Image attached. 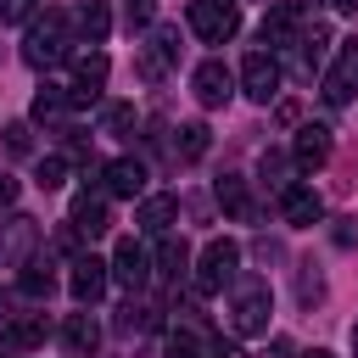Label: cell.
<instances>
[{"instance_id":"obj_1","label":"cell","mask_w":358,"mask_h":358,"mask_svg":"<svg viewBox=\"0 0 358 358\" xmlns=\"http://www.w3.org/2000/svg\"><path fill=\"white\" fill-rule=\"evenodd\" d=\"M67 56H73V17H67V11L34 17L28 34H22V62H28V67H56V62H67Z\"/></svg>"},{"instance_id":"obj_2","label":"cell","mask_w":358,"mask_h":358,"mask_svg":"<svg viewBox=\"0 0 358 358\" xmlns=\"http://www.w3.org/2000/svg\"><path fill=\"white\" fill-rule=\"evenodd\" d=\"M268 313H274L268 280H241L229 296V330L235 336H268Z\"/></svg>"},{"instance_id":"obj_3","label":"cell","mask_w":358,"mask_h":358,"mask_svg":"<svg viewBox=\"0 0 358 358\" xmlns=\"http://www.w3.org/2000/svg\"><path fill=\"white\" fill-rule=\"evenodd\" d=\"M235 268H241V246H235L229 235L207 241V246H201V257H196V274H190L196 296H218V291L235 280Z\"/></svg>"},{"instance_id":"obj_4","label":"cell","mask_w":358,"mask_h":358,"mask_svg":"<svg viewBox=\"0 0 358 358\" xmlns=\"http://www.w3.org/2000/svg\"><path fill=\"white\" fill-rule=\"evenodd\" d=\"M185 22H190L196 39L224 45V39H235V28H241V0H190V6H185Z\"/></svg>"},{"instance_id":"obj_5","label":"cell","mask_w":358,"mask_h":358,"mask_svg":"<svg viewBox=\"0 0 358 358\" xmlns=\"http://www.w3.org/2000/svg\"><path fill=\"white\" fill-rule=\"evenodd\" d=\"M296 34H302V11H296L291 0H280V6H268L263 22H257V50H263V45H268V56H274V50H291Z\"/></svg>"},{"instance_id":"obj_6","label":"cell","mask_w":358,"mask_h":358,"mask_svg":"<svg viewBox=\"0 0 358 358\" xmlns=\"http://www.w3.org/2000/svg\"><path fill=\"white\" fill-rule=\"evenodd\" d=\"M106 73H112L106 50H78V56H73V84H67L73 106H90V101L106 90Z\"/></svg>"},{"instance_id":"obj_7","label":"cell","mask_w":358,"mask_h":358,"mask_svg":"<svg viewBox=\"0 0 358 358\" xmlns=\"http://www.w3.org/2000/svg\"><path fill=\"white\" fill-rule=\"evenodd\" d=\"M173 62H179V28L173 22H157L151 28V45H140L134 67H140V78H162Z\"/></svg>"},{"instance_id":"obj_8","label":"cell","mask_w":358,"mask_h":358,"mask_svg":"<svg viewBox=\"0 0 358 358\" xmlns=\"http://www.w3.org/2000/svg\"><path fill=\"white\" fill-rule=\"evenodd\" d=\"M241 90H246L257 106H268V101L280 95V62H274L268 50H246V62H241Z\"/></svg>"},{"instance_id":"obj_9","label":"cell","mask_w":358,"mask_h":358,"mask_svg":"<svg viewBox=\"0 0 358 358\" xmlns=\"http://www.w3.org/2000/svg\"><path fill=\"white\" fill-rule=\"evenodd\" d=\"M190 95L213 112V106H229V95H235V73L218 62V56H207L196 73H190Z\"/></svg>"},{"instance_id":"obj_10","label":"cell","mask_w":358,"mask_h":358,"mask_svg":"<svg viewBox=\"0 0 358 358\" xmlns=\"http://www.w3.org/2000/svg\"><path fill=\"white\" fill-rule=\"evenodd\" d=\"M106 285H112V263H101V257H73L67 291H73L78 308H95V302L106 296Z\"/></svg>"},{"instance_id":"obj_11","label":"cell","mask_w":358,"mask_h":358,"mask_svg":"<svg viewBox=\"0 0 358 358\" xmlns=\"http://www.w3.org/2000/svg\"><path fill=\"white\" fill-rule=\"evenodd\" d=\"M112 280L129 285V291H145V280H151V252H145L134 235H123V241L112 246Z\"/></svg>"},{"instance_id":"obj_12","label":"cell","mask_w":358,"mask_h":358,"mask_svg":"<svg viewBox=\"0 0 358 358\" xmlns=\"http://www.w3.org/2000/svg\"><path fill=\"white\" fill-rule=\"evenodd\" d=\"M352 95H358V39H347L336 50V67L324 73V101L330 106H347Z\"/></svg>"},{"instance_id":"obj_13","label":"cell","mask_w":358,"mask_h":358,"mask_svg":"<svg viewBox=\"0 0 358 358\" xmlns=\"http://www.w3.org/2000/svg\"><path fill=\"white\" fill-rule=\"evenodd\" d=\"M291 162H296V173H319L330 162V129L324 123H302L296 140H291Z\"/></svg>"},{"instance_id":"obj_14","label":"cell","mask_w":358,"mask_h":358,"mask_svg":"<svg viewBox=\"0 0 358 358\" xmlns=\"http://www.w3.org/2000/svg\"><path fill=\"white\" fill-rule=\"evenodd\" d=\"M101 190H106V196H123V201L145 196V162H140V157H112L106 173H101Z\"/></svg>"},{"instance_id":"obj_15","label":"cell","mask_w":358,"mask_h":358,"mask_svg":"<svg viewBox=\"0 0 358 358\" xmlns=\"http://www.w3.org/2000/svg\"><path fill=\"white\" fill-rule=\"evenodd\" d=\"M67 224L78 229V235H106L112 229V207H106V190H84V196H73V213H67Z\"/></svg>"},{"instance_id":"obj_16","label":"cell","mask_w":358,"mask_h":358,"mask_svg":"<svg viewBox=\"0 0 358 358\" xmlns=\"http://www.w3.org/2000/svg\"><path fill=\"white\" fill-rule=\"evenodd\" d=\"M280 213H285V224L313 229V224H324V196H319L313 185H291V190L280 196Z\"/></svg>"},{"instance_id":"obj_17","label":"cell","mask_w":358,"mask_h":358,"mask_svg":"<svg viewBox=\"0 0 358 358\" xmlns=\"http://www.w3.org/2000/svg\"><path fill=\"white\" fill-rule=\"evenodd\" d=\"M45 336H50V319H45V313L6 319V324H0V352H34Z\"/></svg>"},{"instance_id":"obj_18","label":"cell","mask_w":358,"mask_h":358,"mask_svg":"<svg viewBox=\"0 0 358 358\" xmlns=\"http://www.w3.org/2000/svg\"><path fill=\"white\" fill-rule=\"evenodd\" d=\"M173 218H179V196H140V207H134V224L145 235H168Z\"/></svg>"},{"instance_id":"obj_19","label":"cell","mask_w":358,"mask_h":358,"mask_svg":"<svg viewBox=\"0 0 358 358\" xmlns=\"http://www.w3.org/2000/svg\"><path fill=\"white\" fill-rule=\"evenodd\" d=\"M73 28H78V39L101 45V39L112 34V6H106V0H78V6H73Z\"/></svg>"},{"instance_id":"obj_20","label":"cell","mask_w":358,"mask_h":358,"mask_svg":"<svg viewBox=\"0 0 358 358\" xmlns=\"http://www.w3.org/2000/svg\"><path fill=\"white\" fill-rule=\"evenodd\" d=\"M67 112H73L67 84H39V90H34V106H28V117H34V123H62Z\"/></svg>"},{"instance_id":"obj_21","label":"cell","mask_w":358,"mask_h":358,"mask_svg":"<svg viewBox=\"0 0 358 358\" xmlns=\"http://www.w3.org/2000/svg\"><path fill=\"white\" fill-rule=\"evenodd\" d=\"M34 241H39V224H34L28 213H11V224H6V241H0V257H11V263H28V257H34V252H28Z\"/></svg>"},{"instance_id":"obj_22","label":"cell","mask_w":358,"mask_h":358,"mask_svg":"<svg viewBox=\"0 0 358 358\" xmlns=\"http://www.w3.org/2000/svg\"><path fill=\"white\" fill-rule=\"evenodd\" d=\"M62 347H67L73 358H90V352L101 347V324H95V313H73V319L62 324Z\"/></svg>"},{"instance_id":"obj_23","label":"cell","mask_w":358,"mask_h":358,"mask_svg":"<svg viewBox=\"0 0 358 358\" xmlns=\"http://www.w3.org/2000/svg\"><path fill=\"white\" fill-rule=\"evenodd\" d=\"M17 291L34 296V302H50L56 296V274H50V257H28L22 274H17Z\"/></svg>"},{"instance_id":"obj_24","label":"cell","mask_w":358,"mask_h":358,"mask_svg":"<svg viewBox=\"0 0 358 358\" xmlns=\"http://www.w3.org/2000/svg\"><path fill=\"white\" fill-rule=\"evenodd\" d=\"M157 274L173 280V285L190 274V246H185L179 235H162V246H157Z\"/></svg>"},{"instance_id":"obj_25","label":"cell","mask_w":358,"mask_h":358,"mask_svg":"<svg viewBox=\"0 0 358 358\" xmlns=\"http://www.w3.org/2000/svg\"><path fill=\"white\" fill-rule=\"evenodd\" d=\"M324 45H330V28H324V22L302 28V34H296V45H291V50H296V67H302V73H313V67L324 62Z\"/></svg>"},{"instance_id":"obj_26","label":"cell","mask_w":358,"mask_h":358,"mask_svg":"<svg viewBox=\"0 0 358 358\" xmlns=\"http://www.w3.org/2000/svg\"><path fill=\"white\" fill-rule=\"evenodd\" d=\"M207 140H213L207 123H179V129H173V157H179V162H201V157H207Z\"/></svg>"},{"instance_id":"obj_27","label":"cell","mask_w":358,"mask_h":358,"mask_svg":"<svg viewBox=\"0 0 358 358\" xmlns=\"http://www.w3.org/2000/svg\"><path fill=\"white\" fill-rule=\"evenodd\" d=\"M213 196H218V207H224L229 218H252V196H246V179L224 173V179L213 185Z\"/></svg>"},{"instance_id":"obj_28","label":"cell","mask_w":358,"mask_h":358,"mask_svg":"<svg viewBox=\"0 0 358 358\" xmlns=\"http://www.w3.org/2000/svg\"><path fill=\"white\" fill-rule=\"evenodd\" d=\"M285 168H296V162H291L285 151H263V157H257V179H263L268 190H280V196L291 190V179H285Z\"/></svg>"},{"instance_id":"obj_29","label":"cell","mask_w":358,"mask_h":358,"mask_svg":"<svg viewBox=\"0 0 358 358\" xmlns=\"http://www.w3.org/2000/svg\"><path fill=\"white\" fill-rule=\"evenodd\" d=\"M296 302H302L308 313L324 302V274H319V263H296Z\"/></svg>"},{"instance_id":"obj_30","label":"cell","mask_w":358,"mask_h":358,"mask_svg":"<svg viewBox=\"0 0 358 358\" xmlns=\"http://www.w3.org/2000/svg\"><path fill=\"white\" fill-rule=\"evenodd\" d=\"M117 330H123V336H140V330H157V308H145V302H134V296H129V302L117 308Z\"/></svg>"},{"instance_id":"obj_31","label":"cell","mask_w":358,"mask_h":358,"mask_svg":"<svg viewBox=\"0 0 358 358\" xmlns=\"http://www.w3.org/2000/svg\"><path fill=\"white\" fill-rule=\"evenodd\" d=\"M162 358H207V347H201L196 330H168L162 336Z\"/></svg>"},{"instance_id":"obj_32","label":"cell","mask_w":358,"mask_h":358,"mask_svg":"<svg viewBox=\"0 0 358 358\" xmlns=\"http://www.w3.org/2000/svg\"><path fill=\"white\" fill-rule=\"evenodd\" d=\"M101 117H106V134H117V140H129V134L140 129V112H134L129 101H112V106H106Z\"/></svg>"},{"instance_id":"obj_33","label":"cell","mask_w":358,"mask_h":358,"mask_svg":"<svg viewBox=\"0 0 358 358\" xmlns=\"http://www.w3.org/2000/svg\"><path fill=\"white\" fill-rule=\"evenodd\" d=\"M34 185H39V190H62V185H67V157H39Z\"/></svg>"},{"instance_id":"obj_34","label":"cell","mask_w":358,"mask_h":358,"mask_svg":"<svg viewBox=\"0 0 358 358\" xmlns=\"http://www.w3.org/2000/svg\"><path fill=\"white\" fill-rule=\"evenodd\" d=\"M151 22H157V0H123V28L129 34H140Z\"/></svg>"},{"instance_id":"obj_35","label":"cell","mask_w":358,"mask_h":358,"mask_svg":"<svg viewBox=\"0 0 358 358\" xmlns=\"http://www.w3.org/2000/svg\"><path fill=\"white\" fill-rule=\"evenodd\" d=\"M39 0H0V22H34Z\"/></svg>"},{"instance_id":"obj_36","label":"cell","mask_w":358,"mask_h":358,"mask_svg":"<svg viewBox=\"0 0 358 358\" xmlns=\"http://www.w3.org/2000/svg\"><path fill=\"white\" fill-rule=\"evenodd\" d=\"M6 151H11V157H28V151H34L28 123H6Z\"/></svg>"},{"instance_id":"obj_37","label":"cell","mask_w":358,"mask_h":358,"mask_svg":"<svg viewBox=\"0 0 358 358\" xmlns=\"http://www.w3.org/2000/svg\"><path fill=\"white\" fill-rule=\"evenodd\" d=\"M336 246H358V218H336Z\"/></svg>"},{"instance_id":"obj_38","label":"cell","mask_w":358,"mask_h":358,"mask_svg":"<svg viewBox=\"0 0 358 358\" xmlns=\"http://www.w3.org/2000/svg\"><path fill=\"white\" fill-rule=\"evenodd\" d=\"M263 358H296V347H291V341H285V336H274V341H268V352H263Z\"/></svg>"},{"instance_id":"obj_39","label":"cell","mask_w":358,"mask_h":358,"mask_svg":"<svg viewBox=\"0 0 358 358\" xmlns=\"http://www.w3.org/2000/svg\"><path fill=\"white\" fill-rule=\"evenodd\" d=\"M0 207H17V179L0 173Z\"/></svg>"},{"instance_id":"obj_40","label":"cell","mask_w":358,"mask_h":358,"mask_svg":"<svg viewBox=\"0 0 358 358\" xmlns=\"http://www.w3.org/2000/svg\"><path fill=\"white\" fill-rule=\"evenodd\" d=\"M207 358H246V352H241L235 341H213V347H207Z\"/></svg>"},{"instance_id":"obj_41","label":"cell","mask_w":358,"mask_h":358,"mask_svg":"<svg viewBox=\"0 0 358 358\" xmlns=\"http://www.w3.org/2000/svg\"><path fill=\"white\" fill-rule=\"evenodd\" d=\"M330 6H336V11H347V17L358 11V0H330Z\"/></svg>"},{"instance_id":"obj_42","label":"cell","mask_w":358,"mask_h":358,"mask_svg":"<svg viewBox=\"0 0 358 358\" xmlns=\"http://www.w3.org/2000/svg\"><path fill=\"white\" fill-rule=\"evenodd\" d=\"M302 358H336V352H324V347H313V352H302Z\"/></svg>"},{"instance_id":"obj_43","label":"cell","mask_w":358,"mask_h":358,"mask_svg":"<svg viewBox=\"0 0 358 358\" xmlns=\"http://www.w3.org/2000/svg\"><path fill=\"white\" fill-rule=\"evenodd\" d=\"M0 313H6V285H0Z\"/></svg>"},{"instance_id":"obj_44","label":"cell","mask_w":358,"mask_h":358,"mask_svg":"<svg viewBox=\"0 0 358 358\" xmlns=\"http://www.w3.org/2000/svg\"><path fill=\"white\" fill-rule=\"evenodd\" d=\"M352 347H358V324H352Z\"/></svg>"}]
</instances>
